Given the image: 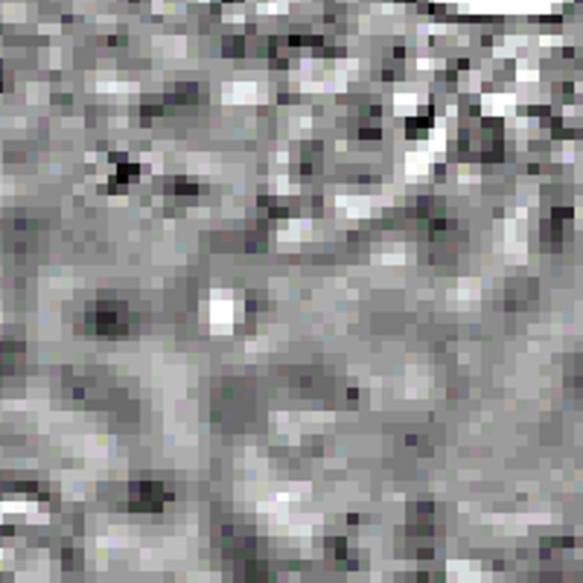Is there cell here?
Wrapping results in <instances>:
<instances>
[{
    "mask_svg": "<svg viewBox=\"0 0 583 583\" xmlns=\"http://www.w3.org/2000/svg\"><path fill=\"white\" fill-rule=\"evenodd\" d=\"M551 219H557V222L572 219V207H554V210H551Z\"/></svg>",
    "mask_w": 583,
    "mask_h": 583,
    "instance_id": "cell-2",
    "label": "cell"
},
{
    "mask_svg": "<svg viewBox=\"0 0 583 583\" xmlns=\"http://www.w3.org/2000/svg\"><path fill=\"white\" fill-rule=\"evenodd\" d=\"M140 178V166L137 164H120L117 172H114V181L117 184H134Z\"/></svg>",
    "mask_w": 583,
    "mask_h": 583,
    "instance_id": "cell-1",
    "label": "cell"
}]
</instances>
